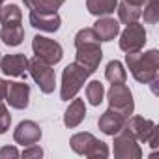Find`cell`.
I'll return each mask as SVG.
<instances>
[{
  "label": "cell",
  "mask_w": 159,
  "mask_h": 159,
  "mask_svg": "<svg viewBox=\"0 0 159 159\" xmlns=\"http://www.w3.org/2000/svg\"><path fill=\"white\" fill-rule=\"evenodd\" d=\"M125 64L135 77V81L142 84H150L157 79V69H159V52L157 49H150L146 52L137 51V52H125Z\"/></svg>",
  "instance_id": "obj_1"
},
{
  "label": "cell",
  "mask_w": 159,
  "mask_h": 159,
  "mask_svg": "<svg viewBox=\"0 0 159 159\" xmlns=\"http://www.w3.org/2000/svg\"><path fill=\"white\" fill-rule=\"evenodd\" d=\"M92 75L90 69H86L84 66H81L79 62H73L69 66H66L64 73H62V86H60V99L69 101L73 99L79 90L83 88V84L86 83V79Z\"/></svg>",
  "instance_id": "obj_2"
},
{
  "label": "cell",
  "mask_w": 159,
  "mask_h": 159,
  "mask_svg": "<svg viewBox=\"0 0 159 159\" xmlns=\"http://www.w3.org/2000/svg\"><path fill=\"white\" fill-rule=\"evenodd\" d=\"M28 71L32 75V79L36 81V84L39 86V90L43 94H52L54 86H56V75L52 66H49L47 62L39 60V58H32L28 60Z\"/></svg>",
  "instance_id": "obj_3"
},
{
  "label": "cell",
  "mask_w": 159,
  "mask_h": 159,
  "mask_svg": "<svg viewBox=\"0 0 159 159\" xmlns=\"http://www.w3.org/2000/svg\"><path fill=\"white\" fill-rule=\"evenodd\" d=\"M107 99H109V107L118 111L120 114H124L125 118H129L135 111V101H133V94L131 90L125 86V83H116L109 88L107 92Z\"/></svg>",
  "instance_id": "obj_4"
},
{
  "label": "cell",
  "mask_w": 159,
  "mask_h": 159,
  "mask_svg": "<svg viewBox=\"0 0 159 159\" xmlns=\"http://www.w3.org/2000/svg\"><path fill=\"white\" fill-rule=\"evenodd\" d=\"M32 51H34L36 58L47 62L49 66L58 64L62 60V56H64V49H62V45L58 41L49 39V38L39 36V34L34 36V39H32Z\"/></svg>",
  "instance_id": "obj_5"
},
{
  "label": "cell",
  "mask_w": 159,
  "mask_h": 159,
  "mask_svg": "<svg viewBox=\"0 0 159 159\" xmlns=\"http://www.w3.org/2000/svg\"><path fill=\"white\" fill-rule=\"evenodd\" d=\"M146 43V30L142 25L139 23H133V25H127L125 30L120 34V49L124 52H137V51H142Z\"/></svg>",
  "instance_id": "obj_6"
},
{
  "label": "cell",
  "mask_w": 159,
  "mask_h": 159,
  "mask_svg": "<svg viewBox=\"0 0 159 159\" xmlns=\"http://www.w3.org/2000/svg\"><path fill=\"white\" fill-rule=\"evenodd\" d=\"M124 131L129 133L133 139L140 140V142H146L152 139L153 133H157V125L155 122L148 120V118H142V116H129L124 124Z\"/></svg>",
  "instance_id": "obj_7"
},
{
  "label": "cell",
  "mask_w": 159,
  "mask_h": 159,
  "mask_svg": "<svg viewBox=\"0 0 159 159\" xmlns=\"http://www.w3.org/2000/svg\"><path fill=\"white\" fill-rule=\"evenodd\" d=\"M137 142H139L137 139H133L129 133H125L122 129L120 133L114 135V157H118V159H140L142 150Z\"/></svg>",
  "instance_id": "obj_8"
},
{
  "label": "cell",
  "mask_w": 159,
  "mask_h": 159,
  "mask_svg": "<svg viewBox=\"0 0 159 159\" xmlns=\"http://www.w3.org/2000/svg\"><path fill=\"white\" fill-rule=\"evenodd\" d=\"M77 60L81 66H84L86 69H90L92 73L99 67V62L103 58V51L99 47V43H88V45H81L77 47Z\"/></svg>",
  "instance_id": "obj_9"
},
{
  "label": "cell",
  "mask_w": 159,
  "mask_h": 159,
  "mask_svg": "<svg viewBox=\"0 0 159 159\" xmlns=\"http://www.w3.org/2000/svg\"><path fill=\"white\" fill-rule=\"evenodd\" d=\"M13 139H15L17 144H23V146L36 144V142H39V139H41V127H39L36 122H32V120H25V122H21V124L15 127Z\"/></svg>",
  "instance_id": "obj_10"
},
{
  "label": "cell",
  "mask_w": 159,
  "mask_h": 159,
  "mask_svg": "<svg viewBox=\"0 0 159 159\" xmlns=\"http://www.w3.org/2000/svg\"><path fill=\"white\" fill-rule=\"evenodd\" d=\"M6 101L13 109H19V111L26 109L28 101H30V86L26 83H10L8 94H6Z\"/></svg>",
  "instance_id": "obj_11"
},
{
  "label": "cell",
  "mask_w": 159,
  "mask_h": 159,
  "mask_svg": "<svg viewBox=\"0 0 159 159\" xmlns=\"http://www.w3.org/2000/svg\"><path fill=\"white\" fill-rule=\"evenodd\" d=\"M125 116L124 114H120L118 111H114V109H107L103 114H101V118H99V122H98V125H99V129L105 133V135H111V137H114L116 133H120L122 129H124V124H125Z\"/></svg>",
  "instance_id": "obj_12"
},
{
  "label": "cell",
  "mask_w": 159,
  "mask_h": 159,
  "mask_svg": "<svg viewBox=\"0 0 159 159\" xmlns=\"http://www.w3.org/2000/svg\"><path fill=\"white\" fill-rule=\"evenodd\" d=\"M0 69L10 77H23L28 69V58L25 54H6L0 58Z\"/></svg>",
  "instance_id": "obj_13"
},
{
  "label": "cell",
  "mask_w": 159,
  "mask_h": 159,
  "mask_svg": "<svg viewBox=\"0 0 159 159\" xmlns=\"http://www.w3.org/2000/svg\"><path fill=\"white\" fill-rule=\"evenodd\" d=\"M30 25L41 32H56L60 30V25H62V19L58 13H36V11H30V17H28Z\"/></svg>",
  "instance_id": "obj_14"
},
{
  "label": "cell",
  "mask_w": 159,
  "mask_h": 159,
  "mask_svg": "<svg viewBox=\"0 0 159 159\" xmlns=\"http://www.w3.org/2000/svg\"><path fill=\"white\" fill-rule=\"evenodd\" d=\"M84 116H86V105H84V101L73 98V101L69 103V107L64 112V125L69 127V129H73V127L83 124Z\"/></svg>",
  "instance_id": "obj_15"
},
{
  "label": "cell",
  "mask_w": 159,
  "mask_h": 159,
  "mask_svg": "<svg viewBox=\"0 0 159 159\" xmlns=\"http://www.w3.org/2000/svg\"><path fill=\"white\" fill-rule=\"evenodd\" d=\"M94 32L98 34V38L101 41H111V39H114L120 34V25L112 17L105 15V17H99L94 23Z\"/></svg>",
  "instance_id": "obj_16"
},
{
  "label": "cell",
  "mask_w": 159,
  "mask_h": 159,
  "mask_svg": "<svg viewBox=\"0 0 159 159\" xmlns=\"http://www.w3.org/2000/svg\"><path fill=\"white\" fill-rule=\"evenodd\" d=\"M116 11H118L120 23H124V25H133V23H137V21L140 19V15H142V6H135V4L127 2V0H124V2H118Z\"/></svg>",
  "instance_id": "obj_17"
},
{
  "label": "cell",
  "mask_w": 159,
  "mask_h": 159,
  "mask_svg": "<svg viewBox=\"0 0 159 159\" xmlns=\"http://www.w3.org/2000/svg\"><path fill=\"white\" fill-rule=\"evenodd\" d=\"M118 6V0H86V8L96 17H105L114 13Z\"/></svg>",
  "instance_id": "obj_18"
},
{
  "label": "cell",
  "mask_w": 159,
  "mask_h": 159,
  "mask_svg": "<svg viewBox=\"0 0 159 159\" xmlns=\"http://www.w3.org/2000/svg\"><path fill=\"white\" fill-rule=\"evenodd\" d=\"M25 6L36 13H56V10L66 0H23Z\"/></svg>",
  "instance_id": "obj_19"
},
{
  "label": "cell",
  "mask_w": 159,
  "mask_h": 159,
  "mask_svg": "<svg viewBox=\"0 0 159 159\" xmlns=\"http://www.w3.org/2000/svg\"><path fill=\"white\" fill-rule=\"evenodd\" d=\"M0 39H2L8 47H17L23 43L25 39V28L21 25H15V26H2L0 30Z\"/></svg>",
  "instance_id": "obj_20"
},
{
  "label": "cell",
  "mask_w": 159,
  "mask_h": 159,
  "mask_svg": "<svg viewBox=\"0 0 159 159\" xmlns=\"http://www.w3.org/2000/svg\"><path fill=\"white\" fill-rule=\"evenodd\" d=\"M94 140H96V137H94L92 133L83 131V133H75V135L69 139V146H71V150H73L75 153L86 155V152H88V148L92 146Z\"/></svg>",
  "instance_id": "obj_21"
},
{
  "label": "cell",
  "mask_w": 159,
  "mask_h": 159,
  "mask_svg": "<svg viewBox=\"0 0 159 159\" xmlns=\"http://www.w3.org/2000/svg\"><path fill=\"white\" fill-rule=\"evenodd\" d=\"M21 21H23V13L19 6L8 4L0 8V23H2V26H15V25H21Z\"/></svg>",
  "instance_id": "obj_22"
},
{
  "label": "cell",
  "mask_w": 159,
  "mask_h": 159,
  "mask_svg": "<svg viewBox=\"0 0 159 159\" xmlns=\"http://www.w3.org/2000/svg\"><path fill=\"white\" fill-rule=\"evenodd\" d=\"M105 79L111 83V84H116V83H125L127 79V71L124 69V64L118 62V60H111L105 67Z\"/></svg>",
  "instance_id": "obj_23"
},
{
  "label": "cell",
  "mask_w": 159,
  "mask_h": 159,
  "mask_svg": "<svg viewBox=\"0 0 159 159\" xmlns=\"http://www.w3.org/2000/svg\"><path fill=\"white\" fill-rule=\"evenodd\" d=\"M86 98H88L90 105H94V107L101 105V101H103V98H105V88H103V84H101L99 81L88 83V86H86Z\"/></svg>",
  "instance_id": "obj_24"
},
{
  "label": "cell",
  "mask_w": 159,
  "mask_h": 159,
  "mask_svg": "<svg viewBox=\"0 0 159 159\" xmlns=\"http://www.w3.org/2000/svg\"><path fill=\"white\" fill-rule=\"evenodd\" d=\"M88 43H101V39L98 38V34L94 32V28H83V30H79L77 36H75V47L88 45Z\"/></svg>",
  "instance_id": "obj_25"
},
{
  "label": "cell",
  "mask_w": 159,
  "mask_h": 159,
  "mask_svg": "<svg viewBox=\"0 0 159 159\" xmlns=\"http://www.w3.org/2000/svg\"><path fill=\"white\" fill-rule=\"evenodd\" d=\"M109 146L103 142V140H94L92 142V146L88 148V152H86V157H90V159H105V157H109Z\"/></svg>",
  "instance_id": "obj_26"
},
{
  "label": "cell",
  "mask_w": 159,
  "mask_h": 159,
  "mask_svg": "<svg viewBox=\"0 0 159 159\" xmlns=\"http://www.w3.org/2000/svg\"><path fill=\"white\" fill-rule=\"evenodd\" d=\"M159 21V2L157 0H148L144 4V23L155 25Z\"/></svg>",
  "instance_id": "obj_27"
},
{
  "label": "cell",
  "mask_w": 159,
  "mask_h": 159,
  "mask_svg": "<svg viewBox=\"0 0 159 159\" xmlns=\"http://www.w3.org/2000/svg\"><path fill=\"white\" fill-rule=\"evenodd\" d=\"M10 124H11V116L6 109V105L0 101V135H4L8 129H10Z\"/></svg>",
  "instance_id": "obj_28"
},
{
  "label": "cell",
  "mask_w": 159,
  "mask_h": 159,
  "mask_svg": "<svg viewBox=\"0 0 159 159\" xmlns=\"http://www.w3.org/2000/svg\"><path fill=\"white\" fill-rule=\"evenodd\" d=\"M41 155H43V150H41L39 146H36V144L25 146V150H23V153H21V157H25V159H32V157H41Z\"/></svg>",
  "instance_id": "obj_29"
},
{
  "label": "cell",
  "mask_w": 159,
  "mask_h": 159,
  "mask_svg": "<svg viewBox=\"0 0 159 159\" xmlns=\"http://www.w3.org/2000/svg\"><path fill=\"white\" fill-rule=\"evenodd\" d=\"M21 153H19V150L15 148V146H4V148H0V159H6V157H11V159H15V157H19Z\"/></svg>",
  "instance_id": "obj_30"
},
{
  "label": "cell",
  "mask_w": 159,
  "mask_h": 159,
  "mask_svg": "<svg viewBox=\"0 0 159 159\" xmlns=\"http://www.w3.org/2000/svg\"><path fill=\"white\" fill-rule=\"evenodd\" d=\"M8 86H10V83H8V81H4V79H0V101H2V99H6Z\"/></svg>",
  "instance_id": "obj_31"
},
{
  "label": "cell",
  "mask_w": 159,
  "mask_h": 159,
  "mask_svg": "<svg viewBox=\"0 0 159 159\" xmlns=\"http://www.w3.org/2000/svg\"><path fill=\"white\" fill-rule=\"evenodd\" d=\"M127 2H131V4H135V6H144L148 0H127Z\"/></svg>",
  "instance_id": "obj_32"
},
{
  "label": "cell",
  "mask_w": 159,
  "mask_h": 159,
  "mask_svg": "<svg viewBox=\"0 0 159 159\" xmlns=\"http://www.w3.org/2000/svg\"><path fill=\"white\" fill-rule=\"evenodd\" d=\"M4 2H6V0H0V8H2V6H4Z\"/></svg>",
  "instance_id": "obj_33"
},
{
  "label": "cell",
  "mask_w": 159,
  "mask_h": 159,
  "mask_svg": "<svg viewBox=\"0 0 159 159\" xmlns=\"http://www.w3.org/2000/svg\"><path fill=\"white\" fill-rule=\"evenodd\" d=\"M0 58H2V56H0Z\"/></svg>",
  "instance_id": "obj_34"
}]
</instances>
